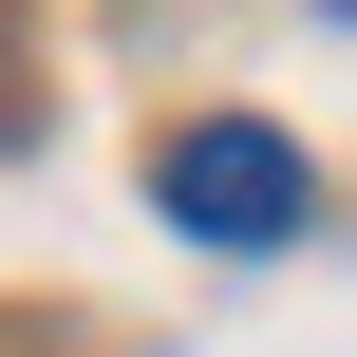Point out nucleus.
Returning <instances> with one entry per match:
<instances>
[{
  "label": "nucleus",
  "instance_id": "f257e3e1",
  "mask_svg": "<svg viewBox=\"0 0 357 357\" xmlns=\"http://www.w3.org/2000/svg\"><path fill=\"white\" fill-rule=\"evenodd\" d=\"M151 207H169L188 245H301L320 169H301L264 113H207V132H169V151H151Z\"/></svg>",
  "mask_w": 357,
  "mask_h": 357
}]
</instances>
